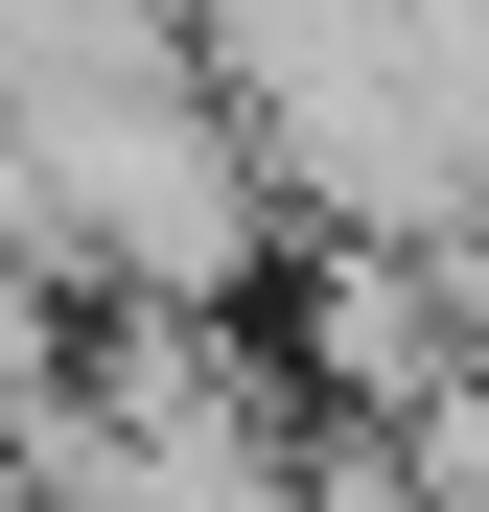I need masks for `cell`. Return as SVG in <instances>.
<instances>
[{"label":"cell","mask_w":489,"mask_h":512,"mask_svg":"<svg viewBox=\"0 0 489 512\" xmlns=\"http://www.w3.org/2000/svg\"><path fill=\"white\" fill-rule=\"evenodd\" d=\"M0 163H24L47 280H70V303H187V326H257L280 210H257V140L210 117V70L163 47V0H94L70 47H24V70H0Z\"/></svg>","instance_id":"obj_1"},{"label":"cell","mask_w":489,"mask_h":512,"mask_svg":"<svg viewBox=\"0 0 489 512\" xmlns=\"http://www.w3.org/2000/svg\"><path fill=\"white\" fill-rule=\"evenodd\" d=\"M443 350H466V256H350V233H326L280 396H303V419H443V396H466Z\"/></svg>","instance_id":"obj_2"}]
</instances>
